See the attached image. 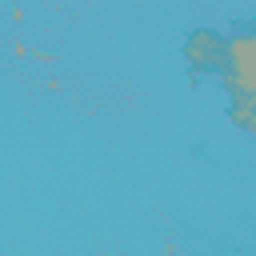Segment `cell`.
Here are the masks:
<instances>
[{
	"mask_svg": "<svg viewBox=\"0 0 256 256\" xmlns=\"http://www.w3.org/2000/svg\"><path fill=\"white\" fill-rule=\"evenodd\" d=\"M184 60L192 68V80L200 72H216L220 76V64H224V36L216 28H196L184 44Z\"/></svg>",
	"mask_w": 256,
	"mask_h": 256,
	"instance_id": "6da1fadb",
	"label": "cell"
},
{
	"mask_svg": "<svg viewBox=\"0 0 256 256\" xmlns=\"http://www.w3.org/2000/svg\"><path fill=\"white\" fill-rule=\"evenodd\" d=\"M232 120L240 124V132H256V120H252V100H232Z\"/></svg>",
	"mask_w": 256,
	"mask_h": 256,
	"instance_id": "7a4b0ae2",
	"label": "cell"
}]
</instances>
